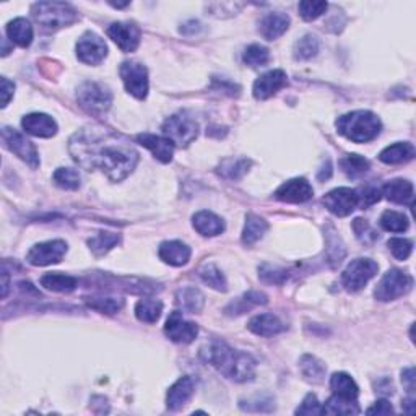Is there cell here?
<instances>
[{
	"label": "cell",
	"mask_w": 416,
	"mask_h": 416,
	"mask_svg": "<svg viewBox=\"0 0 416 416\" xmlns=\"http://www.w3.org/2000/svg\"><path fill=\"white\" fill-rule=\"evenodd\" d=\"M299 368L304 378L310 380V382H322L325 378V371H327L322 361L313 357V354H304L299 361Z\"/></svg>",
	"instance_id": "cell-33"
},
{
	"label": "cell",
	"mask_w": 416,
	"mask_h": 416,
	"mask_svg": "<svg viewBox=\"0 0 416 416\" xmlns=\"http://www.w3.org/2000/svg\"><path fill=\"white\" fill-rule=\"evenodd\" d=\"M163 313V303L158 299L143 298L140 299L137 306H135V315L140 322L145 324H155L159 319V315Z\"/></svg>",
	"instance_id": "cell-32"
},
{
	"label": "cell",
	"mask_w": 416,
	"mask_h": 416,
	"mask_svg": "<svg viewBox=\"0 0 416 416\" xmlns=\"http://www.w3.org/2000/svg\"><path fill=\"white\" fill-rule=\"evenodd\" d=\"M330 389H332L333 395L345 400H357L359 394L357 382L347 373H335L330 378Z\"/></svg>",
	"instance_id": "cell-27"
},
{
	"label": "cell",
	"mask_w": 416,
	"mask_h": 416,
	"mask_svg": "<svg viewBox=\"0 0 416 416\" xmlns=\"http://www.w3.org/2000/svg\"><path fill=\"white\" fill-rule=\"evenodd\" d=\"M15 85L7 78H2V108L7 106L10 103V98L13 96Z\"/></svg>",
	"instance_id": "cell-52"
},
{
	"label": "cell",
	"mask_w": 416,
	"mask_h": 416,
	"mask_svg": "<svg viewBox=\"0 0 416 416\" xmlns=\"http://www.w3.org/2000/svg\"><path fill=\"white\" fill-rule=\"evenodd\" d=\"M319 52V39L313 34H306L301 39H298L294 44L293 56L296 60H310L317 56Z\"/></svg>",
	"instance_id": "cell-37"
},
{
	"label": "cell",
	"mask_w": 416,
	"mask_h": 416,
	"mask_svg": "<svg viewBox=\"0 0 416 416\" xmlns=\"http://www.w3.org/2000/svg\"><path fill=\"white\" fill-rule=\"evenodd\" d=\"M162 129L164 137L171 140L174 147L178 145L180 148L189 147L199 135V124L185 113H179L168 117L164 120Z\"/></svg>",
	"instance_id": "cell-6"
},
{
	"label": "cell",
	"mask_w": 416,
	"mask_h": 416,
	"mask_svg": "<svg viewBox=\"0 0 416 416\" xmlns=\"http://www.w3.org/2000/svg\"><path fill=\"white\" fill-rule=\"evenodd\" d=\"M176 303L180 309L185 310V313L195 314L202 310L205 304V298L199 288L187 287V288L179 289L176 294Z\"/></svg>",
	"instance_id": "cell-29"
},
{
	"label": "cell",
	"mask_w": 416,
	"mask_h": 416,
	"mask_svg": "<svg viewBox=\"0 0 416 416\" xmlns=\"http://www.w3.org/2000/svg\"><path fill=\"white\" fill-rule=\"evenodd\" d=\"M192 224L202 236H218L224 231V222L217 215L202 210V212L195 213L192 218Z\"/></svg>",
	"instance_id": "cell-25"
},
{
	"label": "cell",
	"mask_w": 416,
	"mask_h": 416,
	"mask_svg": "<svg viewBox=\"0 0 416 416\" xmlns=\"http://www.w3.org/2000/svg\"><path fill=\"white\" fill-rule=\"evenodd\" d=\"M330 176H332V164H330V162L327 159L324 166L320 168V173L317 174V178H319V180H325V179H329Z\"/></svg>",
	"instance_id": "cell-54"
},
{
	"label": "cell",
	"mask_w": 416,
	"mask_h": 416,
	"mask_svg": "<svg viewBox=\"0 0 416 416\" xmlns=\"http://www.w3.org/2000/svg\"><path fill=\"white\" fill-rule=\"evenodd\" d=\"M380 119L371 111H353L337 120V130L354 143H366L380 134Z\"/></svg>",
	"instance_id": "cell-3"
},
{
	"label": "cell",
	"mask_w": 416,
	"mask_h": 416,
	"mask_svg": "<svg viewBox=\"0 0 416 416\" xmlns=\"http://www.w3.org/2000/svg\"><path fill=\"white\" fill-rule=\"evenodd\" d=\"M137 142L142 147L148 148L153 153V157L162 163H169L174 155V143L166 137H159L155 134H140L137 135Z\"/></svg>",
	"instance_id": "cell-19"
},
{
	"label": "cell",
	"mask_w": 416,
	"mask_h": 416,
	"mask_svg": "<svg viewBox=\"0 0 416 416\" xmlns=\"http://www.w3.org/2000/svg\"><path fill=\"white\" fill-rule=\"evenodd\" d=\"M270 52L267 48L260 46V44H252L244 51L243 60L244 64H248L249 67H264L268 62Z\"/></svg>",
	"instance_id": "cell-43"
},
{
	"label": "cell",
	"mask_w": 416,
	"mask_h": 416,
	"mask_svg": "<svg viewBox=\"0 0 416 416\" xmlns=\"http://www.w3.org/2000/svg\"><path fill=\"white\" fill-rule=\"evenodd\" d=\"M67 252V244L62 239L46 241V243H39L29 249L27 255L28 264L36 265V267H46V265L59 264L64 259Z\"/></svg>",
	"instance_id": "cell-11"
},
{
	"label": "cell",
	"mask_w": 416,
	"mask_h": 416,
	"mask_svg": "<svg viewBox=\"0 0 416 416\" xmlns=\"http://www.w3.org/2000/svg\"><path fill=\"white\" fill-rule=\"evenodd\" d=\"M259 277L262 278V282L270 283V285H282L285 280H287L288 273L285 270L278 267H272V265L264 264L262 267L259 268Z\"/></svg>",
	"instance_id": "cell-47"
},
{
	"label": "cell",
	"mask_w": 416,
	"mask_h": 416,
	"mask_svg": "<svg viewBox=\"0 0 416 416\" xmlns=\"http://www.w3.org/2000/svg\"><path fill=\"white\" fill-rule=\"evenodd\" d=\"M268 223L264 218L257 217V215L249 213L245 217V224L243 231V243L245 245H252L264 238V234L267 233Z\"/></svg>",
	"instance_id": "cell-31"
},
{
	"label": "cell",
	"mask_w": 416,
	"mask_h": 416,
	"mask_svg": "<svg viewBox=\"0 0 416 416\" xmlns=\"http://www.w3.org/2000/svg\"><path fill=\"white\" fill-rule=\"evenodd\" d=\"M7 36L20 48H28L33 43V27L27 18H15L7 24Z\"/></svg>",
	"instance_id": "cell-28"
},
{
	"label": "cell",
	"mask_w": 416,
	"mask_h": 416,
	"mask_svg": "<svg viewBox=\"0 0 416 416\" xmlns=\"http://www.w3.org/2000/svg\"><path fill=\"white\" fill-rule=\"evenodd\" d=\"M259 304H267V296L260 292H249L245 293L238 303H233L231 308L234 309V313L236 314H243L245 313V309L250 308V306H259Z\"/></svg>",
	"instance_id": "cell-45"
},
{
	"label": "cell",
	"mask_w": 416,
	"mask_h": 416,
	"mask_svg": "<svg viewBox=\"0 0 416 416\" xmlns=\"http://www.w3.org/2000/svg\"><path fill=\"white\" fill-rule=\"evenodd\" d=\"M120 78L127 92L137 99L147 98L148 94V70L143 64L127 60L119 69Z\"/></svg>",
	"instance_id": "cell-9"
},
{
	"label": "cell",
	"mask_w": 416,
	"mask_h": 416,
	"mask_svg": "<svg viewBox=\"0 0 416 416\" xmlns=\"http://www.w3.org/2000/svg\"><path fill=\"white\" fill-rule=\"evenodd\" d=\"M322 413L325 415H358L359 407L357 400H345L333 395L327 400V403L322 407Z\"/></svg>",
	"instance_id": "cell-36"
},
{
	"label": "cell",
	"mask_w": 416,
	"mask_h": 416,
	"mask_svg": "<svg viewBox=\"0 0 416 416\" xmlns=\"http://www.w3.org/2000/svg\"><path fill=\"white\" fill-rule=\"evenodd\" d=\"M296 415H322V407H320L317 397L314 394L306 395L303 403L296 408Z\"/></svg>",
	"instance_id": "cell-49"
},
{
	"label": "cell",
	"mask_w": 416,
	"mask_h": 416,
	"mask_svg": "<svg viewBox=\"0 0 416 416\" xmlns=\"http://www.w3.org/2000/svg\"><path fill=\"white\" fill-rule=\"evenodd\" d=\"M164 333L176 343H190L199 335V327L194 322H187L180 310H174L164 325Z\"/></svg>",
	"instance_id": "cell-14"
},
{
	"label": "cell",
	"mask_w": 416,
	"mask_h": 416,
	"mask_svg": "<svg viewBox=\"0 0 416 416\" xmlns=\"http://www.w3.org/2000/svg\"><path fill=\"white\" fill-rule=\"evenodd\" d=\"M299 15L303 17L306 22H313V20L319 18L320 15L327 12L329 3L327 2H314V0H304V2H299L298 5Z\"/></svg>",
	"instance_id": "cell-44"
},
{
	"label": "cell",
	"mask_w": 416,
	"mask_h": 416,
	"mask_svg": "<svg viewBox=\"0 0 416 416\" xmlns=\"http://www.w3.org/2000/svg\"><path fill=\"white\" fill-rule=\"evenodd\" d=\"M353 231L363 244H373L374 241L379 238L378 233H375L373 229V227H371V224L363 218L354 220V222H353Z\"/></svg>",
	"instance_id": "cell-48"
},
{
	"label": "cell",
	"mask_w": 416,
	"mask_h": 416,
	"mask_svg": "<svg viewBox=\"0 0 416 416\" xmlns=\"http://www.w3.org/2000/svg\"><path fill=\"white\" fill-rule=\"evenodd\" d=\"M288 77L283 70H270V72L264 73L262 77L255 80L254 83V98L259 99V101H264V99H268L273 96L275 93H278L283 87H287Z\"/></svg>",
	"instance_id": "cell-15"
},
{
	"label": "cell",
	"mask_w": 416,
	"mask_h": 416,
	"mask_svg": "<svg viewBox=\"0 0 416 416\" xmlns=\"http://www.w3.org/2000/svg\"><path fill=\"white\" fill-rule=\"evenodd\" d=\"M31 13L43 28L51 29V31L70 27L78 18L77 10L70 3L64 2H38L31 7Z\"/></svg>",
	"instance_id": "cell-4"
},
{
	"label": "cell",
	"mask_w": 416,
	"mask_h": 416,
	"mask_svg": "<svg viewBox=\"0 0 416 416\" xmlns=\"http://www.w3.org/2000/svg\"><path fill=\"white\" fill-rule=\"evenodd\" d=\"M359 197V205L361 207H371V205H374L375 202H379L380 200V189L374 187V185H368V187L363 189V192L361 195L358 194Z\"/></svg>",
	"instance_id": "cell-50"
},
{
	"label": "cell",
	"mask_w": 416,
	"mask_h": 416,
	"mask_svg": "<svg viewBox=\"0 0 416 416\" xmlns=\"http://www.w3.org/2000/svg\"><path fill=\"white\" fill-rule=\"evenodd\" d=\"M408 218L403 213L394 212V210H387L380 217V227L389 233H403L408 229Z\"/></svg>",
	"instance_id": "cell-39"
},
{
	"label": "cell",
	"mask_w": 416,
	"mask_h": 416,
	"mask_svg": "<svg viewBox=\"0 0 416 416\" xmlns=\"http://www.w3.org/2000/svg\"><path fill=\"white\" fill-rule=\"evenodd\" d=\"M275 195H277V199L282 200V202L304 203L313 199L314 189L306 179L296 178L280 185V189L275 192Z\"/></svg>",
	"instance_id": "cell-16"
},
{
	"label": "cell",
	"mask_w": 416,
	"mask_h": 416,
	"mask_svg": "<svg viewBox=\"0 0 416 416\" xmlns=\"http://www.w3.org/2000/svg\"><path fill=\"white\" fill-rule=\"evenodd\" d=\"M289 28V17L283 12L267 13L260 20L259 31L267 41H275L280 36H283Z\"/></svg>",
	"instance_id": "cell-20"
},
{
	"label": "cell",
	"mask_w": 416,
	"mask_h": 416,
	"mask_svg": "<svg viewBox=\"0 0 416 416\" xmlns=\"http://www.w3.org/2000/svg\"><path fill=\"white\" fill-rule=\"evenodd\" d=\"M366 413L368 415H392L394 408H392V405L387 402V400H379V402H375L374 407H371Z\"/></svg>",
	"instance_id": "cell-51"
},
{
	"label": "cell",
	"mask_w": 416,
	"mask_h": 416,
	"mask_svg": "<svg viewBox=\"0 0 416 416\" xmlns=\"http://www.w3.org/2000/svg\"><path fill=\"white\" fill-rule=\"evenodd\" d=\"M402 382L410 394L415 392V369L408 368L402 373Z\"/></svg>",
	"instance_id": "cell-53"
},
{
	"label": "cell",
	"mask_w": 416,
	"mask_h": 416,
	"mask_svg": "<svg viewBox=\"0 0 416 416\" xmlns=\"http://www.w3.org/2000/svg\"><path fill=\"white\" fill-rule=\"evenodd\" d=\"M415 158V147L408 142H399L384 148L379 155V159L385 164H400L412 162Z\"/></svg>",
	"instance_id": "cell-26"
},
{
	"label": "cell",
	"mask_w": 416,
	"mask_h": 416,
	"mask_svg": "<svg viewBox=\"0 0 416 416\" xmlns=\"http://www.w3.org/2000/svg\"><path fill=\"white\" fill-rule=\"evenodd\" d=\"M250 164H252L250 163V159H244V158L224 159V162L220 164L218 173H220V176L224 179L238 180L249 171Z\"/></svg>",
	"instance_id": "cell-35"
},
{
	"label": "cell",
	"mask_w": 416,
	"mask_h": 416,
	"mask_svg": "<svg viewBox=\"0 0 416 416\" xmlns=\"http://www.w3.org/2000/svg\"><path fill=\"white\" fill-rule=\"evenodd\" d=\"M195 390V382L190 375H184L173 384V387L168 390L166 405L169 410H179L192 399Z\"/></svg>",
	"instance_id": "cell-21"
},
{
	"label": "cell",
	"mask_w": 416,
	"mask_h": 416,
	"mask_svg": "<svg viewBox=\"0 0 416 416\" xmlns=\"http://www.w3.org/2000/svg\"><path fill=\"white\" fill-rule=\"evenodd\" d=\"M119 241L120 238L116 233H99L94 238L88 239V245L96 255H104L108 254L114 245L119 244Z\"/></svg>",
	"instance_id": "cell-40"
},
{
	"label": "cell",
	"mask_w": 416,
	"mask_h": 416,
	"mask_svg": "<svg viewBox=\"0 0 416 416\" xmlns=\"http://www.w3.org/2000/svg\"><path fill=\"white\" fill-rule=\"evenodd\" d=\"M24 132L33 135V137L49 138L57 134V124L51 116L43 113H33L24 116L22 120Z\"/></svg>",
	"instance_id": "cell-18"
},
{
	"label": "cell",
	"mask_w": 416,
	"mask_h": 416,
	"mask_svg": "<svg viewBox=\"0 0 416 416\" xmlns=\"http://www.w3.org/2000/svg\"><path fill=\"white\" fill-rule=\"evenodd\" d=\"M322 202L330 213L337 215V217H348L359 205V197L354 189L338 187L330 190Z\"/></svg>",
	"instance_id": "cell-12"
},
{
	"label": "cell",
	"mask_w": 416,
	"mask_h": 416,
	"mask_svg": "<svg viewBox=\"0 0 416 416\" xmlns=\"http://www.w3.org/2000/svg\"><path fill=\"white\" fill-rule=\"evenodd\" d=\"M379 265L371 259H354L342 273V283L348 292H359L378 275Z\"/></svg>",
	"instance_id": "cell-8"
},
{
	"label": "cell",
	"mask_w": 416,
	"mask_h": 416,
	"mask_svg": "<svg viewBox=\"0 0 416 416\" xmlns=\"http://www.w3.org/2000/svg\"><path fill=\"white\" fill-rule=\"evenodd\" d=\"M248 329L260 337H273V335L282 333L285 330V324L273 314H260L249 320Z\"/></svg>",
	"instance_id": "cell-24"
},
{
	"label": "cell",
	"mask_w": 416,
	"mask_h": 416,
	"mask_svg": "<svg viewBox=\"0 0 416 416\" xmlns=\"http://www.w3.org/2000/svg\"><path fill=\"white\" fill-rule=\"evenodd\" d=\"M199 275L205 285H208V287H212L213 289H218V292H227V280H224V275L217 265L205 264L203 267L199 270Z\"/></svg>",
	"instance_id": "cell-38"
},
{
	"label": "cell",
	"mask_w": 416,
	"mask_h": 416,
	"mask_svg": "<svg viewBox=\"0 0 416 416\" xmlns=\"http://www.w3.org/2000/svg\"><path fill=\"white\" fill-rule=\"evenodd\" d=\"M205 359L223 374L224 378L234 380V382H248L255 375V359L249 353L239 352L228 347L227 343L215 342L205 352Z\"/></svg>",
	"instance_id": "cell-2"
},
{
	"label": "cell",
	"mask_w": 416,
	"mask_h": 416,
	"mask_svg": "<svg viewBox=\"0 0 416 416\" xmlns=\"http://www.w3.org/2000/svg\"><path fill=\"white\" fill-rule=\"evenodd\" d=\"M380 194L390 202L412 205L413 202V184L410 180L405 179H394L390 182L384 184V187L380 189Z\"/></svg>",
	"instance_id": "cell-22"
},
{
	"label": "cell",
	"mask_w": 416,
	"mask_h": 416,
	"mask_svg": "<svg viewBox=\"0 0 416 416\" xmlns=\"http://www.w3.org/2000/svg\"><path fill=\"white\" fill-rule=\"evenodd\" d=\"M158 254L164 264L173 265V267H180V265L189 262L190 248L180 243V241H166V243L159 245Z\"/></svg>",
	"instance_id": "cell-23"
},
{
	"label": "cell",
	"mask_w": 416,
	"mask_h": 416,
	"mask_svg": "<svg viewBox=\"0 0 416 416\" xmlns=\"http://www.w3.org/2000/svg\"><path fill=\"white\" fill-rule=\"evenodd\" d=\"M340 168L350 179H358L369 171V162L361 155H347L340 159Z\"/></svg>",
	"instance_id": "cell-34"
},
{
	"label": "cell",
	"mask_w": 416,
	"mask_h": 416,
	"mask_svg": "<svg viewBox=\"0 0 416 416\" xmlns=\"http://www.w3.org/2000/svg\"><path fill=\"white\" fill-rule=\"evenodd\" d=\"M2 140L10 152L17 155L20 159H23L24 163H28L31 168L39 166V155L34 145L29 140L15 130L12 127L2 129Z\"/></svg>",
	"instance_id": "cell-10"
},
{
	"label": "cell",
	"mask_w": 416,
	"mask_h": 416,
	"mask_svg": "<svg viewBox=\"0 0 416 416\" xmlns=\"http://www.w3.org/2000/svg\"><path fill=\"white\" fill-rule=\"evenodd\" d=\"M108 36L117 44L120 51L134 52L140 44V29L132 23H113L108 28Z\"/></svg>",
	"instance_id": "cell-17"
},
{
	"label": "cell",
	"mask_w": 416,
	"mask_h": 416,
	"mask_svg": "<svg viewBox=\"0 0 416 416\" xmlns=\"http://www.w3.org/2000/svg\"><path fill=\"white\" fill-rule=\"evenodd\" d=\"M39 282H41V287L49 289V292H56V293L73 292L78 285L77 278L70 277V275H65V273H59V272L43 275Z\"/></svg>",
	"instance_id": "cell-30"
},
{
	"label": "cell",
	"mask_w": 416,
	"mask_h": 416,
	"mask_svg": "<svg viewBox=\"0 0 416 416\" xmlns=\"http://www.w3.org/2000/svg\"><path fill=\"white\" fill-rule=\"evenodd\" d=\"M108 56V46L99 38L98 34L92 31H87L77 43V57L83 64L88 65H98L101 60Z\"/></svg>",
	"instance_id": "cell-13"
},
{
	"label": "cell",
	"mask_w": 416,
	"mask_h": 416,
	"mask_svg": "<svg viewBox=\"0 0 416 416\" xmlns=\"http://www.w3.org/2000/svg\"><path fill=\"white\" fill-rule=\"evenodd\" d=\"M89 308L103 314H116L124 308V299L120 298H87Z\"/></svg>",
	"instance_id": "cell-42"
},
{
	"label": "cell",
	"mask_w": 416,
	"mask_h": 416,
	"mask_svg": "<svg viewBox=\"0 0 416 416\" xmlns=\"http://www.w3.org/2000/svg\"><path fill=\"white\" fill-rule=\"evenodd\" d=\"M390 252L394 254L395 259L399 260H407L413 250V243L410 239L403 238H392L387 243Z\"/></svg>",
	"instance_id": "cell-46"
},
{
	"label": "cell",
	"mask_w": 416,
	"mask_h": 416,
	"mask_svg": "<svg viewBox=\"0 0 416 416\" xmlns=\"http://www.w3.org/2000/svg\"><path fill=\"white\" fill-rule=\"evenodd\" d=\"M77 101L88 114L103 116L113 104V93L106 85L98 82H85L77 89Z\"/></svg>",
	"instance_id": "cell-5"
},
{
	"label": "cell",
	"mask_w": 416,
	"mask_h": 416,
	"mask_svg": "<svg viewBox=\"0 0 416 416\" xmlns=\"http://www.w3.org/2000/svg\"><path fill=\"white\" fill-rule=\"evenodd\" d=\"M52 179L57 187L65 190H77L80 187V182H82V178H80L78 171H75L72 168H59L57 171L54 173Z\"/></svg>",
	"instance_id": "cell-41"
},
{
	"label": "cell",
	"mask_w": 416,
	"mask_h": 416,
	"mask_svg": "<svg viewBox=\"0 0 416 416\" xmlns=\"http://www.w3.org/2000/svg\"><path fill=\"white\" fill-rule=\"evenodd\" d=\"M413 287V278L408 273L402 272L399 268L389 270L387 273L380 278V282L375 287L374 296L379 301H394L407 294Z\"/></svg>",
	"instance_id": "cell-7"
},
{
	"label": "cell",
	"mask_w": 416,
	"mask_h": 416,
	"mask_svg": "<svg viewBox=\"0 0 416 416\" xmlns=\"http://www.w3.org/2000/svg\"><path fill=\"white\" fill-rule=\"evenodd\" d=\"M69 150L80 166L88 171L99 169L114 182L127 178L138 163V152L127 138L99 125L78 130L70 138Z\"/></svg>",
	"instance_id": "cell-1"
}]
</instances>
